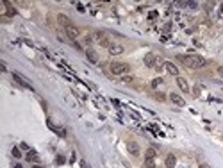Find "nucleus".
I'll list each match as a JSON object with an SVG mask.
<instances>
[{"mask_svg":"<svg viewBox=\"0 0 223 168\" xmlns=\"http://www.w3.org/2000/svg\"><path fill=\"white\" fill-rule=\"evenodd\" d=\"M179 59L182 61V63L186 65V66H187V68H193V70L204 68V66L207 65V61H205L204 57H200V56H180Z\"/></svg>","mask_w":223,"mask_h":168,"instance_id":"1","label":"nucleus"},{"mask_svg":"<svg viewBox=\"0 0 223 168\" xmlns=\"http://www.w3.org/2000/svg\"><path fill=\"white\" fill-rule=\"evenodd\" d=\"M109 70H111L113 75H125L127 72L131 70V66H129L127 63H111Z\"/></svg>","mask_w":223,"mask_h":168,"instance_id":"2","label":"nucleus"},{"mask_svg":"<svg viewBox=\"0 0 223 168\" xmlns=\"http://www.w3.org/2000/svg\"><path fill=\"white\" fill-rule=\"evenodd\" d=\"M145 65H146L148 68H157L159 65H161V59H159L155 54H146V56H145Z\"/></svg>","mask_w":223,"mask_h":168,"instance_id":"3","label":"nucleus"},{"mask_svg":"<svg viewBox=\"0 0 223 168\" xmlns=\"http://www.w3.org/2000/svg\"><path fill=\"white\" fill-rule=\"evenodd\" d=\"M13 79H14V81H16L18 84H20V86H23V88H27V89H32V84H30V81H29V79H25L22 73L14 72V73H13Z\"/></svg>","mask_w":223,"mask_h":168,"instance_id":"4","label":"nucleus"},{"mask_svg":"<svg viewBox=\"0 0 223 168\" xmlns=\"http://www.w3.org/2000/svg\"><path fill=\"white\" fill-rule=\"evenodd\" d=\"M91 38H93V40H96V41L100 43L102 47H107V48H109V47L113 45V43H111L109 40H107V36H105L104 32H100V30H98V32H95V34H93Z\"/></svg>","mask_w":223,"mask_h":168,"instance_id":"5","label":"nucleus"},{"mask_svg":"<svg viewBox=\"0 0 223 168\" xmlns=\"http://www.w3.org/2000/svg\"><path fill=\"white\" fill-rule=\"evenodd\" d=\"M107 50H109L111 56H120V54H123V47H121V45H114V43H113Z\"/></svg>","mask_w":223,"mask_h":168,"instance_id":"6","label":"nucleus"},{"mask_svg":"<svg viewBox=\"0 0 223 168\" xmlns=\"http://www.w3.org/2000/svg\"><path fill=\"white\" fill-rule=\"evenodd\" d=\"M162 65H164V68H166V72H168V73H171V75H179V68H177L173 63H170V61H164Z\"/></svg>","mask_w":223,"mask_h":168,"instance_id":"7","label":"nucleus"},{"mask_svg":"<svg viewBox=\"0 0 223 168\" xmlns=\"http://www.w3.org/2000/svg\"><path fill=\"white\" fill-rule=\"evenodd\" d=\"M64 30H66V36H68L70 40H75V38L79 36V29L75 27V25H71V27L64 29Z\"/></svg>","mask_w":223,"mask_h":168,"instance_id":"8","label":"nucleus"},{"mask_svg":"<svg viewBox=\"0 0 223 168\" xmlns=\"http://www.w3.org/2000/svg\"><path fill=\"white\" fill-rule=\"evenodd\" d=\"M170 100L175 104V106H179V107H182L184 104H186V102H184V98L180 97V95H177V93H171V95H170Z\"/></svg>","mask_w":223,"mask_h":168,"instance_id":"9","label":"nucleus"},{"mask_svg":"<svg viewBox=\"0 0 223 168\" xmlns=\"http://www.w3.org/2000/svg\"><path fill=\"white\" fill-rule=\"evenodd\" d=\"M57 20H59V23H61L64 29H68V27H71V25H73V23H71V20H70L68 16H64V14H59V16H57Z\"/></svg>","mask_w":223,"mask_h":168,"instance_id":"10","label":"nucleus"},{"mask_svg":"<svg viewBox=\"0 0 223 168\" xmlns=\"http://www.w3.org/2000/svg\"><path fill=\"white\" fill-rule=\"evenodd\" d=\"M127 147H129V152H131L132 156H139V152H141V150H139V145H138L136 141H129Z\"/></svg>","mask_w":223,"mask_h":168,"instance_id":"11","label":"nucleus"},{"mask_svg":"<svg viewBox=\"0 0 223 168\" xmlns=\"http://www.w3.org/2000/svg\"><path fill=\"white\" fill-rule=\"evenodd\" d=\"M164 165H166V168H175V165H177V159H175V156H173V154H168V156H166V161H164Z\"/></svg>","mask_w":223,"mask_h":168,"instance_id":"12","label":"nucleus"},{"mask_svg":"<svg viewBox=\"0 0 223 168\" xmlns=\"http://www.w3.org/2000/svg\"><path fill=\"white\" fill-rule=\"evenodd\" d=\"M177 84H179V88L182 89V91H189V86H187V81L186 79H182V77H177Z\"/></svg>","mask_w":223,"mask_h":168,"instance_id":"13","label":"nucleus"},{"mask_svg":"<svg viewBox=\"0 0 223 168\" xmlns=\"http://www.w3.org/2000/svg\"><path fill=\"white\" fill-rule=\"evenodd\" d=\"M86 57H88L91 63H96V61H98V57H96V54H95L93 50H86Z\"/></svg>","mask_w":223,"mask_h":168,"instance_id":"14","label":"nucleus"},{"mask_svg":"<svg viewBox=\"0 0 223 168\" xmlns=\"http://www.w3.org/2000/svg\"><path fill=\"white\" fill-rule=\"evenodd\" d=\"M4 5H7V16H14V14H16V9L11 7V4H9V2H4Z\"/></svg>","mask_w":223,"mask_h":168,"instance_id":"15","label":"nucleus"},{"mask_svg":"<svg viewBox=\"0 0 223 168\" xmlns=\"http://www.w3.org/2000/svg\"><path fill=\"white\" fill-rule=\"evenodd\" d=\"M27 159H29V161H34V163H36V161H40V157L36 156V152H32V150H30V152H27Z\"/></svg>","mask_w":223,"mask_h":168,"instance_id":"16","label":"nucleus"},{"mask_svg":"<svg viewBox=\"0 0 223 168\" xmlns=\"http://www.w3.org/2000/svg\"><path fill=\"white\" fill-rule=\"evenodd\" d=\"M155 157V149H148L146 150V159H154Z\"/></svg>","mask_w":223,"mask_h":168,"instance_id":"17","label":"nucleus"},{"mask_svg":"<svg viewBox=\"0 0 223 168\" xmlns=\"http://www.w3.org/2000/svg\"><path fill=\"white\" fill-rule=\"evenodd\" d=\"M145 166H146V168H155L154 159H145Z\"/></svg>","mask_w":223,"mask_h":168,"instance_id":"18","label":"nucleus"},{"mask_svg":"<svg viewBox=\"0 0 223 168\" xmlns=\"http://www.w3.org/2000/svg\"><path fill=\"white\" fill-rule=\"evenodd\" d=\"M159 84H162V79H154L152 81V88H157Z\"/></svg>","mask_w":223,"mask_h":168,"instance_id":"19","label":"nucleus"},{"mask_svg":"<svg viewBox=\"0 0 223 168\" xmlns=\"http://www.w3.org/2000/svg\"><path fill=\"white\" fill-rule=\"evenodd\" d=\"M186 5H189L191 9H197V7H198V4H197V2H186Z\"/></svg>","mask_w":223,"mask_h":168,"instance_id":"20","label":"nucleus"},{"mask_svg":"<svg viewBox=\"0 0 223 168\" xmlns=\"http://www.w3.org/2000/svg\"><path fill=\"white\" fill-rule=\"evenodd\" d=\"M13 156H14V157H22V154H20V150H18V149H13Z\"/></svg>","mask_w":223,"mask_h":168,"instance_id":"21","label":"nucleus"},{"mask_svg":"<svg viewBox=\"0 0 223 168\" xmlns=\"http://www.w3.org/2000/svg\"><path fill=\"white\" fill-rule=\"evenodd\" d=\"M121 82H132V77H121Z\"/></svg>","mask_w":223,"mask_h":168,"instance_id":"22","label":"nucleus"},{"mask_svg":"<svg viewBox=\"0 0 223 168\" xmlns=\"http://www.w3.org/2000/svg\"><path fill=\"white\" fill-rule=\"evenodd\" d=\"M218 73H220V75L223 77V66H220V68H218Z\"/></svg>","mask_w":223,"mask_h":168,"instance_id":"23","label":"nucleus"},{"mask_svg":"<svg viewBox=\"0 0 223 168\" xmlns=\"http://www.w3.org/2000/svg\"><path fill=\"white\" fill-rule=\"evenodd\" d=\"M200 168H207V166H205V165H202V166H200Z\"/></svg>","mask_w":223,"mask_h":168,"instance_id":"24","label":"nucleus"}]
</instances>
